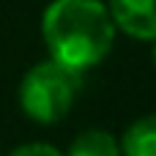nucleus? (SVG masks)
<instances>
[{"instance_id": "6", "label": "nucleus", "mask_w": 156, "mask_h": 156, "mask_svg": "<svg viewBox=\"0 0 156 156\" xmlns=\"http://www.w3.org/2000/svg\"><path fill=\"white\" fill-rule=\"evenodd\" d=\"M8 156H66V154H60L49 143H25V145H16Z\"/></svg>"}, {"instance_id": "7", "label": "nucleus", "mask_w": 156, "mask_h": 156, "mask_svg": "<svg viewBox=\"0 0 156 156\" xmlns=\"http://www.w3.org/2000/svg\"><path fill=\"white\" fill-rule=\"evenodd\" d=\"M151 60H154V66H156V38H154V49H151Z\"/></svg>"}, {"instance_id": "2", "label": "nucleus", "mask_w": 156, "mask_h": 156, "mask_svg": "<svg viewBox=\"0 0 156 156\" xmlns=\"http://www.w3.org/2000/svg\"><path fill=\"white\" fill-rule=\"evenodd\" d=\"M80 90H82V74L49 58L44 63H36L30 71H25L16 99H19V110L30 121L41 126H52L71 112Z\"/></svg>"}, {"instance_id": "1", "label": "nucleus", "mask_w": 156, "mask_h": 156, "mask_svg": "<svg viewBox=\"0 0 156 156\" xmlns=\"http://www.w3.org/2000/svg\"><path fill=\"white\" fill-rule=\"evenodd\" d=\"M41 38L52 60L82 74L110 55L115 22L101 0H52L41 16Z\"/></svg>"}, {"instance_id": "3", "label": "nucleus", "mask_w": 156, "mask_h": 156, "mask_svg": "<svg viewBox=\"0 0 156 156\" xmlns=\"http://www.w3.org/2000/svg\"><path fill=\"white\" fill-rule=\"evenodd\" d=\"M107 11L118 30L132 38H156V0H107Z\"/></svg>"}, {"instance_id": "5", "label": "nucleus", "mask_w": 156, "mask_h": 156, "mask_svg": "<svg viewBox=\"0 0 156 156\" xmlns=\"http://www.w3.org/2000/svg\"><path fill=\"white\" fill-rule=\"evenodd\" d=\"M66 156H121L118 140L104 129H88L74 137Z\"/></svg>"}, {"instance_id": "4", "label": "nucleus", "mask_w": 156, "mask_h": 156, "mask_svg": "<svg viewBox=\"0 0 156 156\" xmlns=\"http://www.w3.org/2000/svg\"><path fill=\"white\" fill-rule=\"evenodd\" d=\"M118 145L121 156H156V112L132 121Z\"/></svg>"}]
</instances>
